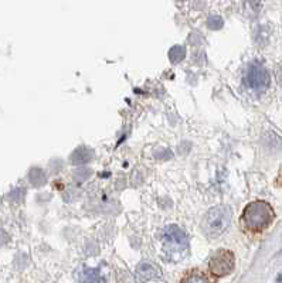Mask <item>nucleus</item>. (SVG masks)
<instances>
[{"instance_id": "1", "label": "nucleus", "mask_w": 282, "mask_h": 283, "mask_svg": "<svg viewBox=\"0 0 282 283\" xmlns=\"http://www.w3.org/2000/svg\"><path fill=\"white\" fill-rule=\"evenodd\" d=\"M162 248L170 262H180L188 252V235L177 225H168L162 232Z\"/></svg>"}, {"instance_id": "2", "label": "nucleus", "mask_w": 282, "mask_h": 283, "mask_svg": "<svg viewBox=\"0 0 282 283\" xmlns=\"http://www.w3.org/2000/svg\"><path fill=\"white\" fill-rule=\"evenodd\" d=\"M275 217L272 207L265 201H252L243 211L241 221L247 230L252 232H261L266 230Z\"/></svg>"}, {"instance_id": "3", "label": "nucleus", "mask_w": 282, "mask_h": 283, "mask_svg": "<svg viewBox=\"0 0 282 283\" xmlns=\"http://www.w3.org/2000/svg\"><path fill=\"white\" fill-rule=\"evenodd\" d=\"M231 221V210L227 205L213 207L206 212L202 221V230L204 235L210 239L219 238L230 225Z\"/></svg>"}, {"instance_id": "4", "label": "nucleus", "mask_w": 282, "mask_h": 283, "mask_svg": "<svg viewBox=\"0 0 282 283\" xmlns=\"http://www.w3.org/2000/svg\"><path fill=\"white\" fill-rule=\"evenodd\" d=\"M235 267L234 253L228 249H219L214 252L208 261V270L211 275L221 278L230 275Z\"/></svg>"}, {"instance_id": "5", "label": "nucleus", "mask_w": 282, "mask_h": 283, "mask_svg": "<svg viewBox=\"0 0 282 283\" xmlns=\"http://www.w3.org/2000/svg\"><path fill=\"white\" fill-rule=\"evenodd\" d=\"M245 84L255 92H265L271 84V78L265 67L260 63L250 64L245 72Z\"/></svg>"}, {"instance_id": "6", "label": "nucleus", "mask_w": 282, "mask_h": 283, "mask_svg": "<svg viewBox=\"0 0 282 283\" xmlns=\"http://www.w3.org/2000/svg\"><path fill=\"white\" fill-rule=\"evenodd\" d=\"M162 276V272L157 265L152 264V262H141L138 267H136V272H135V279L136 283H145L148 281H152V279H157Z\"/></svg>"}, {"instance_id": "7", "label": "nucleus", "mask_w": 282, "mask_h": 283, "mask_svg": "<svg viewBox=\"0 0 282 283\" xmlns=\"http://www.w3.org/2000/svg\"><path fill=\"white\" fill-rule=\"evenodd\" d=\"M79 283H104V279L96 269L87 267L79 275Z\"/></svg>"}, {"instance_id": "8", "label": "nucleus", "mask_w": 282, "mask_h": 283, "mask_svg": "<svg viewBox=\"0 0 282 283\" xmlns=\"http://www.w3.org/2000/svg\"><path fill=\"white\" fill-rule=\"evenodd\" d=\"M180 283H211V282H210L208 276H207L206 273H203V272H200V270H191V272H188V273H186V275L182 278Z\"/></svg>"}, {"instance_id": "9", "label": "nucleus", "mask_w": 282, "mask_h": 283, "mask_svg": "<svg viewBox=\"0 0 282 283\" xmlns=\"http://www.w3.org/2000/svg\"><path fill=\"white\" fill-rule=\"evenodd\" d=\"M93 159V152L87 147H78L73 155H71V163L74 164H82V163H87Z\"/></svg>"}, {"instance_id": "10", "label": "nucleus", "mask_w": 282, "mask_h": 283, "mask_svg": "<svg viewBox=\"0 0 282 283\" xmlns=\"http://www.w3.org/2000/svg\"><path fill=\"white\" fill-rule=\"evenodd\" d=\"M29 180L32 181L33 186L38 187V186H43L46 183V174L41 169H32L30 173H29Z\"/></svg>"}, {"instance_id": "11", "label": "nucleus", "mask_w": 282, "mask_h": 283, "mask_svg": "<svg viewBox=\"0 0 282 283\" xmlns=\"http://www.w3.org/2000/svg\"><path fill=\"white\" fill-rule=\"evenodd\" d=\"M185 57H186V48L183 47V46H174L169 51V58L174 64L180 63Z\"/></svg>"}, {"instance_id": "12", "label": "nucleus", "mask_w": 282, "mask_h": 283, "mask_svg": "<svg viewBox=\"0 0 282 283\" xmlns=\"http://www.w3.org/2000/svg\"><path fill=\"white\" fill-rule=\"evenodd\" d=\"M223 24H224V21H223V18L220 16H211L208 17V20H207V26L211 30H220L223 27Z\"/></svg>"}, {"instance_id": "13", "label": "nucleus", "mask_w": 282, "mask_h": 283, "mask_svg": "<svg viewBox=\"0 0 282 283\" xmlns=\"http://www.w3.org/2000/svg\"><path fill=\"white\" fill-rule=\"evenodd\" d=\"M90 174H91V172H90L88 169H79V170H77V172L74 173V177H75V180H78V181H84Z\"/></svg>"}, {"instance_id": "14", "label": "nucleus", "mask_w": 282, "mask_h": 283, "mask_svg": "<svg viewBox=\"0 0 282 283\" xmlns=\"http://www.w3.org/2000/svg\"><path fill=\"white\" fill-rule=\"evenodd\" d=\"M275 78H277L278 85L282 88V64L277 65V68H275Z\"/></svg>"}, {"instance_id": "15", "label": "nucleus", "mask_w": 282, "mask_h": 283, "mask_svg": "<svg viewBox=\"0 0 282 283\" xmlns=\"http://www.w3.org/2000/svg\"><path fill=\"white\" fill-rule=\"evenodd\" d=\"M277 281H278V282H280V283L282 282V273H281V275H280V276H278V279H277Z\"/></svg>"}]
</instances>
